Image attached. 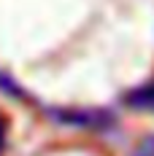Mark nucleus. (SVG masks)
Instances as JSON below:
<instances>
[{
    "mask_svg": "<svg viewBox=\"0 0 154 156\" xmlns=\"http://www.w3.org/2000/svg\"><path fill=\"white\" fill-rule=\"evenodd\" d=\"M46 119L65 129H78V132H95V135H114L119 126V116L114 108H62V105H49Z\"/></svg>",
    "mask_w": 154,
    "mask_h": 156,
    "instance_id": "obj_1",
    "label": "nucleus"
},
{
    "mask_svg": "<svg viewBox=\"0 0 154 156\" xmlns=\"http://www.w3.org/2000/svg\"><path fill=\"white\" fill-rule=\"evenodd\" d=\"M122 105L135 110V113H154V78L127 89L122 94Z\"/></svg>",
    "mask_w": 154,
    "mask_h": 156,
    "instance_id": "obj_2",
    "label": "nucleus"
},
{
    "mask_svg": "<svg viewBox=\"0 0 154 156\" xmlns=\"http://www.w3.org/2000/svg\"><path fill=\"white\" fill-rule=\"evenodd\" d=\"M0 92L6 94V97H11V100H19V102H32V94L8 70H0Z\"/></svg>",
    "mask_w": 154,
    "mask_h": 156,
    "instance_id": "obj_3",
    "label": "nucleus"
},
{
    "mask_svg": "<svg viewBox=\"0 0 154 156\" xmlns=\"http://www.w3.org/2000/svg\"><path fill=\"white\" fill-rule=\"evenodd\" d=\"M133 156H154V135H146V137L138 143V148H135Z\"/></svg>",
    "mask_w": 154,
    "mask_h": 156,
    "instance_id": "obj_4",
    "label": "nucleus"
},
{
    "mask_svg": "<svg viewBox=\"0 0 154 156\" xmlns=\"http://www.w3.org/2000/svg\"><path fill=\"white\" fill-rule=\"evenodd\" d=\"M6 135H8V121H6V116L0 113V154H3V148H6Z\"/></svg>",
    "mask_w": 154,
    "mask_h": 156,
    "instance_id": "obj_5",
    "label": "nucleus"
}]
</instances>
